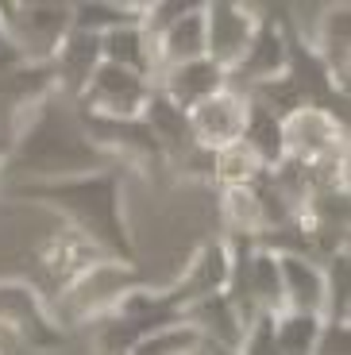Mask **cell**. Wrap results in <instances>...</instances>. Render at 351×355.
<instances>
[{"label":"cell","mask_w":351,"mask_h":355,"mask_svg":"<svg viewBox=\"0 0 351 355\" xmlns=\"http://www.w3.org/2000/svg\"><path fill=\"white\" fill-rule=\"evenodd\" d=\"M132 286H139L135 266H123V263L105 259V263H97L93 270H85V275H81L70 290L62 293L54 305H58V309H66L70 317H93V320H101L116 302H120L123 293L132 290Z\"/></svg>","instance_id":"cell-8"},{"label":"cell","mask_w":351,"mask_h":355,"mask_svg":"<svg viewBox=\"0 0 351 355\" xmlns=\"http://www.w3.org/2000/svg\"><path fill=\"white\" fill-rule=\"evenodd\" d=\"M182 320L205 340V347L239 352V344H243V320H239V313L232 309V302L224 293H212V297L194 302L189 309H182Z\"/></svg>","instance_id":"cell-15"},{"label":"cell","mask_w":351,"mask_h":355,"mask_svg":"<svg viewBox=\"0 0 351 355\" xmlns=\"http://www.w3.org/2000/svg\"><path fill=\"white\" fill-rule=\"evenodd\" d=\"M151 46H155V73L166 70V66H182V62L205 58V4H194V8L185 12L182 19H174L162 35L151 39Z\"/></svg>","instance_id":"cell-16"},{"label":"cell","mask_w":351,"mask_h":355,"mask_svg":"<svg viewBox=\"0 0 351 355\" xmlns=\"http://www.w3.org/2000/svg\"><path fill=\"white\" fill-rule=\"evenodd\" d=\"M224 282H228V248H224V240H205L194 251V259L185 263L182 278L174 286H166V297L182 313L194 302H201V297L224 293Z\"/></svg>","instance_id":"cell-12"},{"label":"cell","mask_w":351,"mask_h":355,"mask_svg":"<svg viewBox=\"0 0 351 355\" xmlns=\"http://www.w3.org/2000/svg\"><path fill=\"white\" fill-rule=\"evenodd\" d=\"M151 89H155V81L143 78V73L101 62V70L93 73V81H89L85 93H81L78 112L108 116V120H139Z\"/></svg>","instance_id":"cell-7"},{"label":"cell","mask_w":351,"mask_h":355,"mask_svg":"<svg viewBox=\"0 0 351 355\" xmlns=\"http://www.w3.org/2000/svg\"><path fill=\"white\" fill-rule=\"evenodd\" d=\"M4 193L8 201H31L54 209L66 228L85 236L112 263H139L132 224L123 216V174L116 166L85 178H62V182H16Z\"/></svg>","instance_id":"cell-2"},{"label":"cell","mask_w":351,"mask_h":355,"mask_svg":"<svg viewBox=\"0 0 351 355\" xmlns=\"http://www.w3.org/2000/svg\"><path fill=\"white\" fill-rule=\"evenodd\" d=\"M155 89L170 105H178L182 112H189L194 105L216 97L220 89H228V73L216 70L209 58H197V62H182V66H166V70L155 73Z\"/></svg>","instance_id":"cell-13"},{"label":"cell","mask_w":351,"mask_h":355,"mask_svg":"<svg viewBox=\"0 0 351 355\" xmlns=\"http://www.w3.org/2000/svg\"><path fill=\"white\" fill-rule=\"evenodd\" d=\"M0 336L31 352H62L66 329L27 278H0Z\"/></svg>","instance_id":"cell-3"},{"label":"cell","mask_w":351,"mask_h":355,"mask_svg":"<svg viewBox=\"0 0 351 355\" xmlns=\"http://www.w3.org/2000/svg\"><path fill=\"white\" fill-rule=\"evenodd\" d=\"M4 155H8V135H0V166H4ZM4 209V205H0Z\"/></svg>","instance_id":"cell-30"},{"label":"cell","mask_w":351,"mask_h":355,"mask_svg":"<svg viewBox=\"0 0 351 355\" xmlns=\"http://www.w3.org/2000/svg\"><path fill=\"white\" fill-rule=\"evenodd\" d=\"M205 355H239V352H228V347H205Z\"/></svg>","instance_id":"cell-31"},{"label":"cell","mask_w":351,"mask_h":355,"mask_svg":"<svg viewBox=\"0 0 351 355\" xmlns=\"http://www.w3.org/2000/svg\"><path fill=\"white\" fill-rule=\"evenodd\" d=\"M325 320H351V255L348 248L328 255L325 263Z\"/></svg>","instance_id":"cell-25"},{"label":"cell","mask_w":351,"mask_h":355,"mask_svg":"<svg viewBox=\"0 0 351 355\" xmlns=\"http://www.w3.org/2000/svg\"><path fill=\"white\" fill-rule=\"evenodd\" d=\"M101 62L143 73V78H155V46H151L147 31L139 24L116 27V31L101 35Z\"/></svg>","instance_id":"cell-19"},{"label":"cell","mask_w":351,"mask_h":355,"mask_svg":"<svg viewBox=\"0 0 351 355\" xmlns=\"http://www.w3.org/2000/svg\"><path fill=\"white\" fill-rule=\"evenodd\" d=\"M286 27H290V16L263 12V24L255 31L243 62L228 73V85H239V81H243V85L251 89V85H263V81H274V78L286 73Z\"/></svg>","instance_id":"cell-10"},{"label":"cell","mask_w":351,"mask_h":355,"mask_svg":"<svg viewBox=\"0 0 351 355\" xmlns=\"http://www.w3.org/2000/svg\"><path fill=\"white\" fill-rule=\"evenodd\" d=\"M105 259L108 255L101 248H93L85 236H78V232H70L62 224V228H54L35 248V278H27V282L35 286V290L43 293V302L51 305V302H58L85 270H93V266L105 263Z\"/></svg>","instance_id":"cell-5"},{"label":"cell","mask_w":351,"mask_h":355,"mask_svg":"<svg viewBox=\"0 0 351 355\" xmlns=\"http://www.w3.org/2000/svg\"><path fill=\"white\" fill-rule=\"evenodd\" d=\"M239 143L259 159L263 170H274L286 159V147H282V120L274 112H266V108L251 97H247V120H243V139Z\"/></svg>","instance_id":"cell-20"},{"label":"cell","mask_w":351,"mask_h":355,"mask_svg":"<svg viewBox=\"0 0 351 355\" xmlns=\"http://www.w3.org/2000/svg\"><path fill=\"white\" fill-rule=\"evenodd\" d=\"M313 54L325 62V70L332 73L336 85L348 89V66H351V8L348 4H328L320 12Z\"/></svg>","instance_id":"cell-18"},{"label":"cell","mask_w":351,"mask_h":355,"mask_svg":"<svg viewBox=\"0 0 351 355\" xmlns=\"http://www.w3.org/2000/svg\"><path fill=\"white\" fill-rule=\"evenodd\" d=\"M282 313H313L325 320V266L301 255H278Z\"/></svg>","instance_id":"cell-14"},{"label":"cell","mask_w":351,"mask_h":355,"mask_svg":"<svg viewBox=\"0 0 351 355\" xmlns=\"http://www.w3.org/2000/svg\"><path fill=\"white\" fill-rule=\"evenodd\" d=\"M251 302L259 317H278L282 313V270L274 251L255 248L251 255Z\"/></svg>","instance_id":"cell-22"},{"label":"cell","mask_w":351,"mask_h":355,"mask_svg":"<svg viewBox=\"0 0 351 355\" xmlns=\"http://www.w3.org/2000/svg\"><path fill=\"white\" fill-rule=\"evenodd\" d=\"M259 174H263V166H259V159H255V155L247 151L243 143H236V147H224V151H216L212 182H216L220 189H228V186H251V182H255Z\"/></svg>","instance_id":"cell-27"},{"label":"cell","mask_w":351,"mask_h":355,"mask_svg":"<svg viewBox=\"0 0 351 355\" xmlns=\"http://www.w3.org/2000/svg\"><path fill=\"white\" fill-rule=\"evenodd\" d=\"M313 355H351V320H320Z\"/></svg>","instance_id":"cell-28"},{"label":"cell","mask_w":351,"mask_h":355,"mask_svg":"<svg viewBox=\"0 0 351 355\" xmlns=\"http://www.w3.org/2000/svg\"><path fill=\"white\" fill-rule=\"evenodd\" d=\"M220 213L228 220V236H251V240H259L266 232L263 205H259V197H255L251 186L220 189Z\"/></svg>","instance_id":"cell-21"},{"label":"cell","mask_w":351,"mask_h":355,"mask_svg":"<svg viewBox=\"0 0 351 355\" xmlns=\"http://www.w3.org/2000/svg\"><path fill=\"white\" fill-rule=\"evenodd\" d=\"M128 355H205V340L185 320H174L166 329L147 332L139 344H132Z\"/></svg>","instance_id":"cell-24"},{"label":"cell","mask_w":351,"mask_h":355,"mask_svg":"<svg viewBox=\"0 0 351 355\" xmlns=\"http://www.w3.org/2000/svg\"><path fill=\"white\" fill-rule=\"evenodd\" d=\"M316 332H320V317H313V313H278L274 317L278 355H313Z\"/></svg>","instance_id":"cell-26"},{"label":"cell","mask_w":351,"mask_h":355,"mask_svg":"<svg viewBox=\"0 0 351 355\" xmlns=\"http://www.w3.org/2000/svg\"><path fill=\"white\" fill-rule=\"evenodd\" d=\"M189 132L194 143L205 151H224V147H236L243 139V120H247V97L239 89H220L216 97L201 101V105L189 108Z\"/></svg>","instance_id":"cell-9"},{"label":"cell","mask_w":351,"mask_h":355,"mask_svg":"<svg viewBox=\"0 0 351 355\" xmlns=\"http://www.w3.org/2000/svg\"><path fill=\"white\" fill-rule=\"evenodd\" d=\"M97 70H101V35H89V31L70 27L66 39L58 43V51H54V58H51L54 93H58L62 101H74V105H78Z\"/></svg>","instance_id":"cell-11"},{"label":"cell","mask_w":351,"mask_h":355,"mask_svg":"<svg viewBox=\"0 0 351 355\" xmlns=\"http://www.w3.org/2000/svg\"><path fill=\"white\" fill-rule=\"evenodd\" d=\"M139 120L151 128V135L158 139V147H162V155H166V166L182 162L185 155L197 147L194 132H189V116H185L178 105H170L158 89H151V97H147V105H143Z\"/></svg>","instance_id":"cell-17"},{"label":"cell","mask_w":351,"mask_h":355,"mask_svg":"<svg viewBox=\"0 0 351 355\" xmlns=\"http://www.w3.org/2000/svg\"><path fill=\"white\" fill-rule=\"evenodd\" d=\"M263 24V12L247 8V4H205V58L216 70L232 73L243 62L247 46H251L255 31Z\"/></svg>","instance_id":"cell-6"},{"label":"cell","mask_w":351,"mask_h":355,"mask_svg":"<svg viewBox=\"0 0 351 355\" xmlns=\"http://www.w3.org/2000/svg\"><path fill=\"white\" fill-rule=\"evenodd\" d=\"M112 170V159L89 143L74 101L58 93L16 108V128L8 135V155L0 174H16L19 182H62Z\"/></svg>","instance_id":"cell-1"},{"label":"cell","mask_w":351,"mask_h":355,"mask_svg":"<svg viewBox=\"0 0 351 355\" xmlns=\"http://www.w3.org/2000/svg\"><path fill=\"white\" fill-rule=\"evenodd\" d=\"M239 355H278V344H274V317H255L251 324H247Z\"/></svg>","instance_id":"cell-29"},{"label":"cell","mask_w":351,"mask_h":355,"mask_svg":"<svg viewBox=\"0 0 351 355\" xmlns=\"http://www.w3.org/2000/svg\"><path fill=\"white\" fill-rule=\"evenodd\" d=\"M143 24V4H74L70 27L89 31V35H108L116 27H132Z\"/></svg>","instance_id":"cell-23"},{"label":"cell","mask_w":351,"mask_h":355,"mask_svg":"<svg viewBox=\"0 0 351 355\" xmlns=\"http://www.w3.org/2000/svg\"><path fill=\"white\" fill-rule=\"evenodd\" d=\"M74 19V4H0V24L16 46L19 62L51 66L58 43L66 39Z\"/></svg>","instance_id":"cell-4"}]
</instances>
